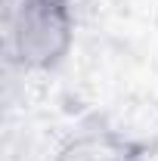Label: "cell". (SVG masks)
Listing matches in <instances>:
<instances>
[{
	"instance_id": "2",
	"label": "cell",
	"mask_w": 158,
	"mask_h": 161,
	"mask_svg": "<svg viewBox=\"0 0 158 161\" xmlns=\"http://www.w3.org/2000/svg\"><path fill=\"white\" fill-rule=\"evenodd\" d=\"M62 161H146V158L121 149L118 142H112L105 133H99L96 140H87L81 146H75Z\"/></svg>"
},
{
	"instance_id": "1",
	"label": "cell",
	"mask_w": 158,
	"mask_h": 161,
	"mask_svg": "<svg viewBox=\"0 0 158 161\" xmlns=\"http://www.w3.org/2000/svg\"><path fill=\"white\" fill-rule=\"evenodd\" d=\"M6 56L22 71H53L75 43V13L68 0H13L3 25Z\"/></svg>"
}]
</instances>
